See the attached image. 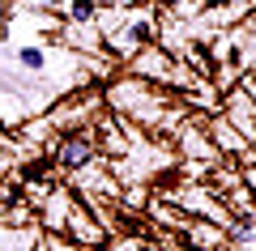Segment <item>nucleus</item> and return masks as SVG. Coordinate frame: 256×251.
I'll return each mask as SVG.
<instances>
[{
    "instance_id": "obj_7",
    "label": "nucleus",
    "mask_w": 256,
    "mask_h": 251,
    "mask_svg": "<svg viewBox=\"0 0 256 251\" xmlns=\"http://www.w3.org/2000/svg\"><path fill=\"white\" fill-rule=\"evenodd\" d=\"M43 4H60V0H43Z\"/></svg>"
},
{
    "instance_id": "obj_5",
    "label": "nucleus",
    "mask_w": 256,
    "mask_h": 251,
    "mask_svg": "<svg viewBox=\"0 0 256 251\" xmlns=\"http://www.w3.org/2000/svg\"><path fill=\"white\" fill-rule=\"evenodd\" d=\"M68 17H73L77 26H90V21L98 17V0H73V4H68Z\"/></svg>"
},
{
    "instance_id": "obj_2",
    "label": "nucleus",
    "mask_w": 256,
    "mask_h": 251,
    "mask_svg": "<svg viewBox=\"0 0 256 251\" xmlns=\"http://www.w3.org/2000/svg\"><path fill=\"white\" fill-rule=\"evenodd\" d=\"M150 43H154V21L150 17H137L120 30V47L124 51H137V47H150Z\"/></svg>"
},
{
    "instance_id": "obj_3",
    "label": "nucleus",
    "mask_w": 256,
    "mask_h": 251,
    "mask_svg": "<svg viewBox=\"0 0 256 251\" xmlns=\"http://www.w3.org/2000/svg\"><path fill=\"white\" fill-rule=\"evenodd\" d=\"M226 239L230 243H256V209H239L226 226Z\"/></svg>"
},
{
    "instance_id": "obj_1",
    "label": "nucleus",
    "mask_w": 256,
    "mask_h": 251,
    "mask_svg": "<svg viewBox=\"0 0 256 251\" xmlns=\"http://www.w3.org/2000/svg\"><path fill=\"white\" fill-rule=\"evenodd\" d=\"M94 158H98V145H94V136H86V132L64 136L60 149H56V166H60V171H82V166H90Z\"/></svg>"
},
{
    "instance_id": "obj_4",
    "label": "nucleus",
    "mask_w": 256,
    "mask_h": 251,
    "mask_svg": "<svg viewBox=\"0 0 256 251\" xmlns=\"http://www.w3.org/2000/svg\"><path fill=\"white\" fill-rule=\"evenodd\" d=\"M18 64H22V68H30V72H43L47 68V51L38 43H22L18 47Z\"/></svg>"
},
{
    "instance_id": "obj_6",
    "label": "nucleus",
    "mask_w": 256,
    "mask_h": 251,
    "mask_svg": "<svg viewBox=\"0 0 256 251\" xmlns=\"http://www.w3.org/2000/svg\"><path fill=\"white\" fill-rule=\"evenodd\" d=\"M4 17H9V4H4V0H0V21H4Z\"/></svg>"
}]
</instances>
